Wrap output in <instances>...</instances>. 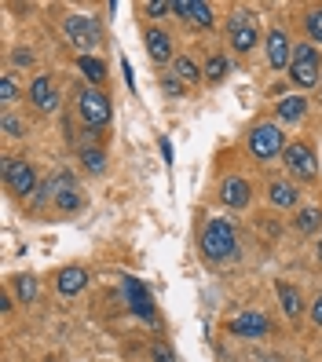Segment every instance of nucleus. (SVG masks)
I'll use <instances>...</instances> for the list:
<instances>
[{"mask_svg":"<svg viewBox=\"0 0 322 362\" xmlns=\"http://www.w3.org/2000/svg\"><path fill=\"white\" fill-rule=\"evenodd\" d=\"M147 52H150L154 62H169V59H172V44H169V37H165L161 29H150V33H147Z\"/></svg>","mask_w":322,"mask_h":362,"instance_id":"obj_15","label":"nucleus"},{"mask_svg":"<svg viewBox=\"0 0 322 362\" xmlns=\"http://www.w3.org/2000/svg\"><path fill=\"white\" fill-rule=\"evenodd\" d=\"M19 99V88H15L11 77H0V103H15Z\"/></svg>","mask_w":322,"mask_h":362,"instance_id":"obj_26","label":"nucleus"},{"mask_svg":"<svg viewBox=\"0 0 322 362\" xmlns=\"http://www.w3.org/2000/svg\"><path fill=\"white\" fill-rule=\"evenodd\" d=\"M161 154H165V161L172 165V146H169V139H161Z\"/></svg>","mask_w":322,"mask_h":362,"instance_id":"obj_34","label":"nucleus"},{"mask_svg":"<svg viewBox=\"0 0 322 362\" xmlns=\"http://www.w3.org/2000/svg\"><path fill=\"white\" fill-rule=\"evenodd\" d=\"M279 300H282V311H286L289 319L300 315V293H297V289H289L286 282H279Z\"/></svg>","mask_w":322,"mask_h":362,"instance_id":"obj_18","label":"nucleus"},{"mask_svg":"<svg viewBox=\"0 0 322 362\" xmlns=\"http://www.w3.org/2000/svg\"><path fill=\"white\" fill-rule=\"evenodd\" d=\"M29 99H34V106L44 110V113L59 106V92H55V85L48 77H37L34 85H29Z\"/></svg>","mask_w":322,"mask_h":362,"instance_id":"obj_11","label":"nucleus"},{"mask_svg":"<svg viewBox=\"0 0 322 362\" xmlns=\"http://www.w3.org/2000/svg\"><path fill=\"white\" fill-rule=\"evenodd\" d=\"M286 165H289V172H297L300 179H312L318 172V165H315V154H312V146L308 143H289L286 151H282Z\"/></svg>","mask_w":322,"mask_h":362,"instance_id":"obj_6","label":"nucleus"},{"mask_svg":"<svg viewBox=\"0 0 322 362\" xmlns=\"http://www.w3.org/2000/svg\"><path fill=\"white\" fill-rule=\"evenodd\" d=\"M150 355H154V362H176V358H172V351L165 348V344H154V351H150Z\"/></svg>","mask_w":322,"mask_h":362,"instance_id":"obj_30","label":"nucleus"},{"mask_svg":"<svg viewBox=\"0 0 322 362\" xmlns=\"http://www.w3.org/2000/svg\"><path fill=\"white\" fill-rule=\"evenodd\" d=\"M256 41H260V33L253 29L249 11H234V15H231V44L238 48V52H249Z\"/></svg>","mask_w":322,"mask_h":362,"instance_id":"obj_8","label":"nucleus"},{"mask_svg":"<svg viewBox=\"0 0 322 362\" xmlns=\"http://www.w3.org/2000/svg\"><path fill=\"white\" fill-rule=\"evenodd\" d=\"M172 11L190 19V22H198V26H213V8L198 4V0H172Z\"/></svg>","mask_w":322,"mask_h":362,"instance_id":"obj_12","label":"nucleus"},{"mask_svg":"<svg viewBox=\"0 0 322 362\" xmlns=\"http://www.w3.org/2000/svg\"><path fill=\"white\" fill-rule=\"evenodd\" d=\"M165 92H172V95H180V92H183V85H180V81H165Z\"/></svg>","mask_w":322,"mask_h":362,"instance_id":"obj_33","label":"nucleus"},{"mask_svg":"<svg viewBox=\"0 0 322 362\" xmlns=\"http://www.w3.org/2000/svg\"><path fill=\"white\" fill-rule=\"evenodd\" d=\"M80 161H85V169H88V172H103V169H106V154H103V151H95V146L80 154Z\"/></svg>","mask_w":322,"mask_h":362,"instance_id":"obj_23","label":"nucleus"},{"mask_svg":"<svg viewBox=\"0 0 322 362\" xmlns=\"http://www.w3.org/2000/svg\"><path fill=\"white\" fill-rule=\"evenodd\" d=\"M143 11L154 15V19H161V15H169V11H172V4H165V0H147V4H143Z\"/></svg>","mask_w":322,"mask_h":362,"instance_id":"obj_29","label":"nucleus"},{"mask_svg":"<svg viewBox=\"0 0 322 362\" xmlns=\"http://www.w3.org/2000/svg\"><path fill=\"white\" fill-rule=\"evenodd\" d=\"M77 110H80V118H85V125H92V128H103L110 121V103H106L103 92H80Z\"/></svg>","mask_w":322,"mask_h":362,"instance_id":"obj_4","label":"nucleus"},{"mask_svg":"<svg viewBox=\"0 0 322 362\" xmlns=\"http://www.w3.org/2000/svg\"><path fill=\"white\" fill-rule=\"evenodd\" d=\"M223 74H227V59H223V55H213V59L205 62V77H213V81H220Z\"/></svg>","mask_w":322,"mask_h":362,"instance_id":"obj_24","label":"nucleus"},{"mask_svg":"<svg viewBox=\"0 0 322 362\" xmlns=\"http://www.w3.org/2000/svg\"><path fill=\"white\" fill-rule=\"evenodd\" d=\"M249 151L260 158V161L275 158V154L282 151V132H279V125H256V128L249 132Z\"/></svg>","mask_w":322,"mask_h":362,"instance_id":"obj_3","label":"nucleus"},{"mask_svg":"<svg viewBox=\"0 0 322 362\" xmlns=\"http://www.w3.org/2000/svg\"><path fill=\"white\" fill-rule=\"evenodd\" d=\"M297 227L300 230H315L318 227V209H304L300 216H297Z\"/></svg>","mask_w":322,"mask_h":362,"instance_id":"obj_27","label":"nucleus"},{"mask_svg":"<svg viewBox=\"0 0 322 362\" xmlns=\"http://www.w3.org/2000/svg\"><path fill=\"white\" fill-rule=\"evenodd\" d=\"M176 74H180L183 81H198V77H202V70H198L190 59H176Z\"/></svg>","mask_w":322,"mask_h":362,"instance_id":"obj_25","label":"nucleus"},{"mask_svg":"<svg viewBox=\"0 0 322 362\" xmlns=\"http://www.w3.org/2000/svg\"><path fill=\"white\" fill-rule=\"evenodd\" d=\"M308 33H312V37L322 44V8H315V11L308 15Z\"/></svg>","mask_w":322,"mask_h":362,"instance_id":"obj_28","label":"nucleus"},{"mask_svg":"<svg viewBox=\"0 0 322 362\" xmlns=\"http://www.w3.org/2000/svg\"><path fill=\"white\" fill-rule=\"evenodd\" d=\"M267 62L275 66V70L289 66V37H286L282 29H271L267 33Z\"/></svg>","mask_w":322,"mask_h":362,"instance_id":"obj_13","label":"nucleus"},{"mask_svg":"<svg viewBox=\"0 0 322 362\" xmlns=\"http://www.w3.org/2000/svg\"><path fill=\"white\" fill-rule=\"evenodd\" d=\"M125 293H128V304H132V311L139 319H154V300H150V293L143 289L136 278H125Z\"/></svg>","mask_w":322,"mask_h":362,"instance_id":"obj_10","label":"nucleus"},{"mask_svg":"<svg viewBox=\"0 0 322 362\" xmlns=\"http://www.w3.org/2000/svg\"><path fill=\"white\" fill-rule=\"evenodd\" d=\"M80 74H85L88 81H95V85H99V81L106 77V66H103L99 59H92V55H80Z\"/></svg>","mask_w":322,"mask_h":362,"instance_id":"obj_20","label":"nucleus"},{"mask_svg":"<svg viewBox=\"0 0 322 362\" xmlns=\"http://www.w3.org/2000/svg\"><path fill=\"white\" fill-rule=\"evenodd\" d=\"M275 362H279V358H275Z\"/></svg>","mask_w":322,"mask_h":362,"instance_id":"obj_36","label":"nucleus"},{"mask_svg":"<svg viewBox=\"0 0 322 362\" xmlns=\"http://www.w3.org/2000/svg\"><path fill=\"white\" fill-rule=\"evenodd\" d=\"M223 202H227L231 209H246L249 205V183L246 179H227V183H223Z\"/></svg>","mask_w":322,"mask_h":362,"instance_id":"obj_14","label":"nucleus"},{"mask_svg":"<svg viewBox=\"0 0 322 362\" xmlns=\"http://www.w3.org/2000/svg\"><path fill=\"white\" fill-rule=\"evenodd\" d=\"M4 179H8V187H11L15 194H22V197L37 187L34 169H29L26 161H19V158H8V161H4Z\"/></svg>","mask_w":322,"mask_h":362,"instance_id":"obj_7","label":"nucleus"},{"mask_svg":"<svg viewBox=\"0 0 322 362\" xmlns=\"http://www.w3.org/2000/svg\"><path fill=\"white\" fill-rule=\"evenodd\" d=\"M66 37L77 48H95L99 44V22H95L92 15H70L66 19Z\"/></svg>","mask_w":322,"mask_h":362,"instance_id":"obj_5","label":"nucleus"},{"mask_svg":"<svg viewBox=\"0 0 322 362\" xmlns=\"http://www.w3.org/2000/svg\"><path fill=\"white\" fill-rule=\"evenodd\" d=\"M318 253H322V249H318Z\"/></svg>","mask_w":322,"mask_h":362,"instance_id":"obj_35","label":"nucleus"},{"mask_svg":"<svg viewBox=\"0 0 322 362\" xmlns=\"http://www.w3.org/2000/svg\"><path fill=\"white\" fill-rule=\"evenodd\" d=\"M289 74H293V81H297L300 88L318 85V52H315L312 44H297L293 62H289Z\"/></svg>","mask_w":322,"mask_h":362,"instance_id":"obj_2","label":"nucleus"},{"mask_svg":"<svg viewBox=\"0 0 322 362\" xmlns=\"http://www.w3.org/2000/svg\"><path fill=\"white\" fill-rule=\"evenodd\" d=\"M202 249L209 260H223L234 253V227L227 220H209L205 235H202Z\"/></svg>","mask_w":322,"mask_h":362,"instance_id":"obj_1","label":"nucleus"},{"mask_svg":"<svg viewBox=\"0 0 322 362\" xmlns=\"http://www.w3.org/2000/svg\"><path fill=\"white\" fill-rule=\"evenodd\" d=\"M4 132H8V136H22V125L15 121L11 113H4Z\"/></svg>","mask_w":322,"mask_h":362,"instance_id":"obj_31","label":"nucleus"},{"mask_svg":"<svg viewBox=\"0 0 322 362\" xmlns=\"http://www.w3.org/2000/svg\"><path fill=\"white\" fill-rule=\"evenodd\" d=\"M267 194H271V202H275V205H297V190L289 183H271Z\"/></svg>","mask_w":322,"mask_h":362,"instance_id":"obj_19","label":"nucleus"},{"mask_svg":"<svg viewBox=\"0 0 322 362\" xmlns=\"http://www.w3.org/2000/svg\"><path fill=\"white\" fill-rule=\"evenodd\" d=\"M88 286V274H85V267H66L59 274V293H66V296H74V293H80Z\"/></svg>","mask_w":322,"mask_h":362,"instance_id":"obj_16","label":"nucleus"},{"mask_svg":"<svg viewBox=\"0 0 322 362\" xmlns=\"http://www.w3.org/2000/svg\"><path fill=\"white\" fill-rule=\"evenodd\" d=\"M15 293H19L22 300L29 304V300H34V296H37V278H29V274H19V278H15Z\"/></svg>","mask_w":322,"mask_h":362,"instance_id":"obj_22","label":"nucleus"},{"mask_svg":"<svg viewBox=\"0 0 322 362\" xmlns=\"http://www.w3.org/2000/svg\"><path fill=\"white\" fill-rule=\"evenodd\" d=\"M55 205H59L62 212H77V209H80V194H77L74 187H66V190H55Z\"/></svg>","mask_w":322,"mask_h":362,"instance_id":"obj_21","label":"nucleus"},{"mask_svg":"<svg viewBox=\"0 0 322 362\" xmlns=\"http://www.w3.org/2000/svg\"><path fill=\"white\" fill-rule=\"evenodd\" d=\"M231 333L234 337H264L267 333V319L260 315V311H241V315L231 319Z\"/></svg>","mask_w":322,"mask_h":362,"instance_id":"obj_9","label":"nucleus"},{"mask_svg":"<svg viewBox=\"0 0 322 362\" xmlns=\"http://www.w3.org/2000/svg\"><path fill=\"white\" fill-rule=\"evenodd\" d=\"M304 110H308V99H304V95H286L279 103V118L282 121H300Z\"/></svg>","mask_w":322,"mask_h":362,"instance_id":"obj_17","label":"nucleus"},{"mask_svg":"<svg viewBox=\"0 0 322 362\" xmlns=\"http://www.w3.org/2000/svg\"><path fill=\"white\" fill-rule=\"evenodd\" d=\"M312 319H315V322L322 326V293H318V300L312 304Z\"/></svg>","mask_w":322,"mask_h":362,"instance_id":"obj_32","label":"nucleus"}]
</instances>
